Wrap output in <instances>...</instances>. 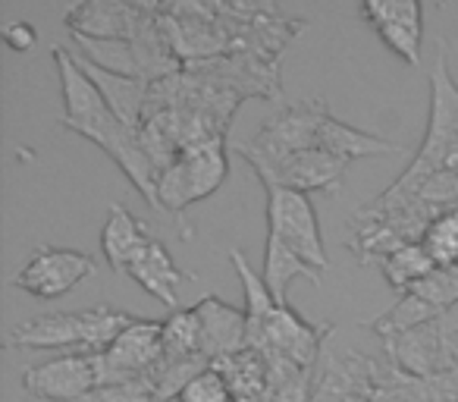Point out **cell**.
Returning a JSON list of instances; mask_svg holds the SVG:
<instances>
[{"mask_svg":"<svg viewBox=\"0 0 458 402\" xmlns=\"http://www.w3.org/2000/svg\"><path fill=\"white\" fill-rule=\"evenodd\" d=\"M54 64H57L60 73V89H64V126L70 133H79L89 141H95L101 151H107V158L126 173L129 183L141 192V198H145L148 205L154 211H160L157 170H154L151 158H148L145 145H141V133L126 126L110 110V104L104 101L98 85L79 70L70 47L64 45L54 47Z\"/></svg>","mask_w":458,"mask_h":402,"instance_id":"6da1fadb","label":"cell"},{"mask_svg":"<svg viewBox=\"0 0 458 402\" xmlns=\"http://www.w3.org/2000/svg\"><path fill=\"white\" fill-rule=\"evenodd\" d=\"M135 321V314L116 312L110 305L82 308V312H51L10 327L7 349H72L98 355Z\"/></svg>","mask_w":458,"mask_h":402,"instance_id":"7a4b0ae2","label":"cell"},{"mask_svg":"<svg viewBox=\"0 0 458 402\" xmlns=\"http://www.w3.org/2000/svg\"><path fill=\"white\" fill-rule=\"evenodd\" d=\"M226 176H229L226 141L185 148V151L157 176V205H160V211L176 218V227L182 230V239H191L189 220H185L189 205L214 195V192L226 183Z\"/></svg>","mask_w":458,"mask_h":402,"instance_id":"3957f363","label":"cell"},{"mask_svg":"<svg viewBox=\"0 0 458 402\" xmlns=\"http://www.w3.org/2000/svg\"><path fill=\"white\" fill-rule=\"evenodd\" d=\"M330 116V107H327L320 98H311V101L301 104H283L251 141H239L236 151L249 160L255 170L274 164V160H283L289 154L299 151H311L320 141V126Z\"/></svg>","mask_w":458,"mask_h":402,"instance_id":"277c9868","label":"cell"},{"mask_svg":"<svg viewBox=\"0 0 458 402\" xmlns=\"http://www.w3.org/2000/svg\"><path fill=\"white\" fill-rule=\"evenodd\" d=\"M264 192H267V233L283 239L301 261L324 274L330 268V258H327L324 236H320L318 211L308 201V195L283 189V185H264Z\"/></svg>","mask_w":458,"mask_h":402,"instance_id":"5b68a950","label":"cell"},{"mask_svg":"<svg viewBox=\"0 0 458 402\" xmlns=\"http://www.w3.org/2000/svg\"><path fill=\"white\" fill-rule=\"evenodd\" d=\"M333 333V324H311L295 308L276 305L261 324H249V346L264 355H280L295 364L314 368L324 355V339Z\"/></svg>","mask_w":458,"mask_h":402,"instance_id":"8992f818","label":"cell"},{"mask_svg":"<svg viewBox=\"0 0 458 402\" xmlns=\"http://www.w3.org/2000/svg\"><path fill=\"white\" fill-rule=\"evenodd\" d=\"M160 333H164V321L135 318L114 339V346L91 355L95 358L98 387H114V383H129L139 381V377H148V371L164 358Z\"/></svg>","mask_w":458,"mask_h":402,"instance_id":"52a82bcc","label":"cell"},{"mask_svg":"<svg viewBox=\"0 0 458 402\" xmlns=\"http://www.w3.org/2000/svg\"><path fill=\"white\" fill-rule=\"evenodd\" d=\"M98 261L89 252L57 249V245H38L13 274L10 287L22 289L32 299H60L70 289H76L85 277H91Z\"/></svg>","mask_w":458,"mask_h":402,"instance_id":"ba28073f","label":"cell"},{"mask_svg":"<svg viewBox=\"0 0 458 402\" xmlns=\"http://www.w3.org/2000/svg\"><path fill=\"white\" fill-rule=\"evenodd\" d=\"M345 170H349V160L320 151V148H311V151H299L283 160H274V164L261 167L255 173L261 176L264 185H283V189L305 192V195L308 192L339 195Z\"/></svg>","mask_w":458,"mask_h":402,"instance_id":"9c48e42d","label":"cell"},{"mask_svg":"<svg viewBox=\"0 0 458 402\" xmlns=\"http://www.w3.org/2000/svg\"><path fill=\"white\" fill-rule=\"evenodd\" d=\"M98 387L95 358L82 352H66L51 362L22 368V389L35 399L47 402H76Z\"/></svg>","mask_w":458,"mask_h":402,"instance_id":"30bf717a","label":"cell"},{"mask_svg":"<svg viewBox=\"0 0 458 402\" xmlns=\"http://www.w3.org/2000/svg\"><path fill=\"white\" fill-rule=\"evenodd\" d=\"M151 13V4H126V0H89L79 7L66 10L64 26L72 32V38L89 41H116L129 45L139 32L141 20Z\"/></svg>","mask_w":458,"mask_h":402,"instance_id":"8fae6325","label":"cell"},{"mask_svg":"<svg viewBox=\"0 0 458 402\" xmlns=\"http://www.w3.org/2000/svg\"><path fill=\"white\" fill-rule=\"evenodd\" d=\"M364 22L393 47L405 64H420V38H424V7L414 0H368L358 10Z\"/></svg>","mask_w":458,"mask_h":402,"instance_id":"7c38bea8","label":"cell"},{"mask_svg":"<svg viewBox=\"0 0 458 402\" xmlns=\"http://www.w3.org/2000/svg\"><path fill=\"white\" fill-rule=\"evenodd\" d=\"M361 396H374V358L361 352H324L311 402H352Z\"/></svg>","mask_w":458,"mask_h":402,"instance_id":"4fadbf2b","label":"cell"},{"mask_svg":"<svg viewBox=\"0 0 458 402\" xmlns=\"http://www.w3.org/2000/svg\"><path fill=\"white\" fill-rule=\"evenodd\" d=\"M195 308L201 314V355L210 364L249 346V314H245V308L226 305L216 295H204Z\"/></svg>","mask_w":458,"mask_h":402,"instance_id":"5bb4252c","label":"cell"},{"mask_svg":"<svg viewBox=\"0 0 458 402\" xmlns=\"http://www.w3.org/2000/svg\"><path fill=\"white\" fill-rule=\"evenodd\" d=\"M72 60L79 64V70L98 85V91L104 95V101L110 104L116 116H120L126 126L141 129V120H145V101H148V89L151 82L141 76H126V73H114L104 70V66L91 64L82 51H72Z\"/></svg>","mask_w":458,"mask_h":402,"instance_id":"9a60e30c","label":"cell"},{"mask_svg":"<svg viewBox=\"0 0 458 402\" xmlns=\"http://www.w3.org/2000/svg\"><path fill=\"white\" fill-rule=\"evenodd\" d=\"M126 277H132L160 305H166L170 312H179V283L185 280V274L176 268V261L170 258V252H166V245L160 239L151 236L135 252L126 268Z\"/></svg>","mask_w":458,"mask_h":402,"instance_id":"2e32d148","label":"cell"},{"mask_svg":"<svg viewBox=\"0 0 458 402\" xmlns=\"http://www.w3.org/2000/svg\"><path fill=\"white\" fill-rule=\"evenodd\" d=\"M383 349H386V358L395 368L411 377H433L445 371L437 321H430V324H424V327H414V330L402 333V337H395V339H386Z\"/></svg>","mask_w":458,"mask_h":402,"instance_id":"e0dca14e","label":"cell"},{"mask_svg":"<svg viewBox=\"0 0 458 402\" xmlns=\"http://www.w3.org/2000/svg\"><path fill=\"white\" fill-rule=\"evenodd\" d=\"M148 239H151V233H148L145 220H139L129 208H123L114 201L107 211V220H104V230H101V252H104V258H107L110 268H114V274H126L132 255L148 243Z\"/></svg>","mask_w":458,"mask_h":402,"instance_id":"ac0fdd59","label":"cell"},{"mask_svg":"<svg viewBox=\"0 0 458 402\" xmlns=\"http://www.w3.org/2000/svg\"><path fill=\"white\" fill-rule=\"evenodd\" d=\"M261 277H264V283H267L270 295L276 299V305H289L286 302L289 283L299 280V277L311 280L314 287L324 283V277H320L318 268H311L308 261H301V258L295 255L283 239L270 236V233H267V245H264V274Z\"/></svg>","mask_w":458,"mask_h":402,"instance_id":"d6986e66","label":"cell"},{"mask_svg":"<svg viewBox=\"0 0 458 402\" xmlns=\"http://www.w3.org/2000/svg\"><path fill=\"white\" fill-rule=\"evenodd\" d=\"M320 151L327 154H336L343 160H358V158H374V154H395V151H405L402 145L395 141L383 139V135H368L361 129H352L345 123H339L336 116H327L324 126H320V141H318Z\"/></svg>","mask_w":458,"mask_h":402,"instance_id":"ffe728a7","label":"cell"},{"mask_svg":"<svg viewBox=\"0 0 458 402\" xmlns=\"http://www.w3.org/2000/svg\"><path fill=\"white\" fill-rule=\"evenodd\" d=\"M214 368L223 374L236 399H251V396H267V377H270V358L261 349H245L223 355L214 362Z\"/></svg>","mask_w":458,"mask_h":402,"instance_id":"44dd1931","label":"cell"},{"mask_svg":"<svg viewBox=\"0 0 458 402\" xmlns=\"http://www.w3.org/2000/svg\"><path fill=\"white\" fill-rule=\"evenodd\" d=\"M439 314H443V312H439V308H433L430 302H424L420 295L402 293L399 299H395V305L389 308L386 314H380V318H374V321H364V327H368V330H374L377 337H380V343H386V339L402 337V333L414 330V327L430 324V321H437Z\"/></svg>","mask_w":458,"mask_h":402,"instance_id":"7402d4cb","label":"cell"},{"mask_svg":"<svg viewBox=\"0 0 458 402\" xmlns=\"http://www.w3.org/2000/svg\"><path fill=\"white\" fill-rule=\"evenodd\" d=\"M208 368H210V362L204 355L160 358V362L148 371V381H151V387H154V402H166V399H173V396L179 399V393Z\"/></svg>","mask_w":458,"mask_h":402,"instance_id":"603a6c76","label":"cell"},{"mask_svg":"<svg viewBox=\"0 0 458 402\" xmlns=\"http://www.w3.org/2000/svg\"><path fill=\"white\" fill-rule=\"evenodd\" d=\"M270 358V377H267V399L270 402H311L314 393V368L295 364L289 358L267 355Z\"/></svg>","mask_w":458,"mask_h":402,"instance_id":"cb8c5ba5","label":"cell"},{"mask_svg":"<svg viewBox=\"0 0 458 402\" xmlns=\"http://www.w3.org/2000/svg\"><path fill=\"white\" fill-rule=\"evenodd\" d=\"M160 346H164V358L201 355V314L195 305L166 314Z\"/></svg>","mask_w":458,"mask_h":402,"instance_id":"d4e9b609","label":"cell"},{"mask_svg":"<svg viewBox=\"0 0 458 402\" xmlns=\"http://www.w3.org/2000/svg\"><path fill=\"white\" fill-rule=\"evenodd\" d=\"M433 268H437V264H433V258L427 255V249L420 243L402 245V249H395L393 255H386L380 261V270H383V277H386V283L393 289H399V293H408V289L424 280Z\"/></svg>","mask_w":458,"mask_h":402,"instance_id":"484cf974","label":"cell"},{"mask_svg":"<svg viewBox=\"0 0 458 402\" xmlns=\"http://www.w3.org/2000/svg\"><path fill=\"white\" fill-rule=\"evenodd\" d=\"M420 245L427 249V255L433 258L437 268H452L458 264V208L455 211H445L427 227Z\"/></svg>","mask_w":458,"mask_h":402,"instance_id":"4316f807","label":"cell"},{"mask_svg":"<svg viewBox=\"0 0 458 402\" xmlns=\"http://www.w3.org/2000/svg\"><path fill=\"white\" fill-rule=\"evenodd\" d=\"M408 293L420 295V299L430 302L439 312H449V308L458 305V264H452V268H433L430 274L420 283H414Z\"/></svg>","mask_w":458,"mask_h":402,"instance_id":"83f0119b","label":"cell"},{"mask_svg":"<svg viewBox=\"0 0 458 402\" xmlns=\"http://www.w3.org/2000/svg\"><path fill=\"white\" fill-rule=\"evenodd\" d=\"M179 402H236V396H233L229 383L223 381L220 371L210 364L204 374H198L195 381L179 393Z\"/></svg>","mask_w":458,"mask_h":402,"instance_id":"f1b7e54d","label":"cell"},{"mask_svg":"<svg viewBox=\"0 0 458 402\" xmlns=\"http://www.w3.org/2000/svg\"><path fill=\"white\" fill-rule=\"evenodd\" d=\"M76 402H154V387L148 377L129 383H114V387H95Z\"/></svg>","mask_w":458,"mask_h":402,"instance_id":"f546056e","label":"cell"},{"mask_svg":"<svg viewBox=\"0 0 458 402\" xmlns=\"http://www.w3.org/2000/svg\"><path fill=\"white\" fill-rule=\"evenodd\" d=\"M4 41H7L10 51H32L35 41H38V32H35L32 22H10L7 29H4Z\"/></svg>","mask_w":458,"mask_h":402,"instance_id":"4dcf8cb0","label":"cell"},{"mask_svg":"<svg viewBox=\"0 0 458 402\" xmlns=\"http://www.w3.org/2000/svg\"><path fill=\"white\" fill-rule=\"evenodd\" d=\"M236 402H270L267 396H251V399H236Z\"/></svg>","mask_w":458,"mask_h":402,"instance_id":"1f68e13d","label":"cell"},{"mask_svg":"<svg viewBox=\"0 0 458 402\" xmlns=\"http://www.w3.org/2000/svg\"><path fill=\"white\" fill-rule=\"evenodd\" d=\"M352 402H370V396H361V399H352Z\"/></svg>","mask_w":458,"mask_h":402,"instance_id":"d6a6232c","label":"cell"}]
</instances>
